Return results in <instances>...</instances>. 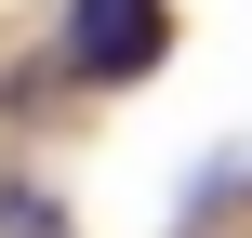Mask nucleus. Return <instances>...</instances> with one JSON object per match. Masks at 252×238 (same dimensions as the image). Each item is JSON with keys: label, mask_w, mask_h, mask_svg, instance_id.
I'll return each instance as SVG.
<instances>
[{"label": "nucleus", "mask_w": 252, "mask_h": 238, "mask_svg": "<svg viewBox=\"0 0 252 238\" xmlns=\"http://www.w3.org/2000/svg\"><path fill=\"white\" fill-rule=\"evenodd\" d=\"M40 238H66V225H40Z\"/></svg>", "instance_id": "nucleus-2"}, {"label": "nucleus", "mask_w": 252, "mask_h": 238, "mask_svg": "<svg viewBox=\"0 0 252 238\" xmlns=\"http://www.w3.org/2000/svg\"><path fill=\"white\" fill-rule=\"evenodd\" d=\"M159 40H173L159 0H66V66H80V79H146Z\"/></svg>", "instance_id": "nucleus-1"}]
</instances>
